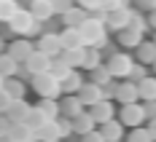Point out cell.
Wrapping results in <instances>:
<instances>
[{
  "label": "cell",
  "instance_id": "cell-20",
  "mask_svg": "<svg viewBox=\"0 0 156 142\" xmlns=\"http://www.w3.org/2000/svg\"><path fill=\"white\" fill-rule=\"evenodd\" d=\"M137 99H143V102H156V78L154 75H148V78H143L137 83Z\"/></svg>",
  "mask_w": 156,
  "mask_h": 142
},
{
  "label": "cell",
  "instance_id": "cell-18",
  "mask_svg": "<svg viewBox=\"0 0 156 142\" xmlns=\"http://www.w3.org/2000/svg\"><path fill=\"white\" fill-rule=\"evenodd\" d=\"M81 86H83V75H81L78 70H73V73L59 83V91H62L65 96H73V94H78V89H81Z\"/></svg>",
  "mask_w": 156,
  "mask_h": 142
},
{
  "label": "cell",
  "instance_id": "cell-39",
  "mask_svg": "<svg viewBox=\"0 0 156 142\" xmlns=\"http://www.w3.org/2000/svg\"><path fill=\"white\" fill-rule=\"evenodd\" d=\"M76 5V0H51V8H54V14H59L62 16L67 8H73Z\"/></svg>",
  "mask_w": 156,
  "mask_h": 142
},
{
  "label": "cell",
  "instance_id": "cell-36",
  "mask_svg": "<svg viewBox=\"0 0 156 142\" xmlns=\"http://www.w3.org/2000/svg\"><path fill=\"white\" fill-rule=\"evenodd\" d=\"M126 142H154L151 140V134H148V131H145V129H132V131H129V137H126Z\"/></svg>",
  "mask_w": 156,
  "mask_h": 142
},
{
  "label": "cell",
  "instance_id": "cell-27",
  "mask_svg": "<svg viewBox=\"0 0 156 142\" xmlns=\"http://www.w3.org/2000/svg\"><path fill=\"white\" fill-rule=\"evenodd\" d=\"M137 59H140L137 64H143V67L156 62V46L151 43V40H143L140 46H137Z\"/></svg>",
  "mask_w": 156,
  "mask_h": 142
},
{
  "label": "cell",
  "instance_id": "cell-19",
  "mask_svg": "<svg viewBox=\"0 0 156 142\" xmlns=\"http://www.w3.org/2000/svg\"><path fill=\"white\" fill-rule=\"evenodd\" d=\"M35 110L43 115V121H57L59 118V99H41Z\"/></svg>",
  "mask_w": 156,
  "mask_h": 142
},
{
  "label": "cell",
  "instance_id": "cell-23",
  "mask_svg": "<svg viewBox=\"0 0 156 142\" xmlns=\"http://www.w3.org/2000/svg\"><path fill=\"white\" fill-rule=\"evenodd\" d=\"M57 35H59L62 51H67V48H83V43H81V35H78V30H73V27H65V30L57 32Z\"/></svg>",
  "mask_w": 156,
  "mask_h": 142
},
{
  "label": "cell",
  "instance_id": "cell-43",
  "mask_svg": "<svg viewBox=\"0 0 156 142\" xmlns=\"http://www.w3.org/2000/svg\"><path fill=\"white\" fill-rule=\"evenodd\" d=\"M143 113H145V118H148V121L156 118V102H145V105H143Z\"/></svg>",
  "mask_w": 156,
  "mask_h": 142
},
{
  "label": "cell",
  "instance_id": "cell-21",
  "mask_svg": "<svg viewBox=\"0 0 156 142\" xmlns=\"http://www.w3.org/2000/svg\"><path fill=\"white\" fill-rule=\"evenodd\" d=\"M8 140L11 142H38V137H35V131L27 129L24 123H14L11 131H8Z\"/></svg>",
  "mask_w": 156,
  "mask_h": 142
},
{
  "label": "cell",
  "instance_id": "cell-4",
  "mask_svg": "<svg viewBox=\"0 0 156 142\" xmlns=\"http://www.w3.org/2000/svg\"><path fill=\"white\" fill-rule=\"evenodd\" d=\"M132 56L129 54H110V59H108V73H110V78L116 80V78H124L126 80V75H129V70H132Z\"/></svg>",
  "mask_w": 156,
  "mask_h": 142
},
{
  "label": "cell",
  "instance_id": "cell-30",
  "mask_svg": "<svg viewBox=\"0 0 156 142\" xmlns=\"http://www.w3.org/2000/svg\"><path fill=\"white\" fill-rule=\"evenodd\" d=\"M119 43H121L124 48H137V46L143 43V35L126 27V30H121V32H119Z\"/></svg>",
  "mask_w": 156,
  "mask_h": 142
},
{
  "label": "cell",
  "instance_id": "cell-10",
  "mask_svg": "<svg viewBox=\"0 0 156 142\" xmlns=\"http://www.w3.org/2000/svg\"><path fill=\"white\" fill-rule=\"evenodd\" d=\"M78 102L83 105V107H92L97 102H102V89L100 86H94V83H83L81 89H78Z\"/></svg>",
  "mask_w": 156,
  "mask_h": 142
},
{
  "label": "cell",
  "instance_id": "cell-49",
  "mask_svg": "<svg viewBox=\"0 0 156 142\" xmlns=\"http://www.w3.org/2000/svg\"><path fill=\"white\" fill-rule=\"evenodd\" d=\"M16 3H19V5H30L32 0H16Z\"/></svg>",
  "mask_w": 156,
  "mask_h": 142
},
{
  "label": "cell",
  "instance_id": "cell-2",
  "mask_svg": "<svg viewBox=\"0 0 156 142\" xmlns=\"http://www.w3.org/2000/svg\"><path fill=\"white\" fill-rule=\"evenodd\" d=\"M8 30L14 32V35H19V38H32V35H41L43 27L30 16L27 8H19V11L14 14V19L8 22Z\"/></svg>",
  "mask_w": 156,
  "mask_h": 142
},
{
  "label": "cell",
  "instance_id": "cell-44",
  "mask_svg": "<svg viewBox=\"0 0 156 142\" xmlns=\"http://www.w3.org/2000/svg\"><path fill=\"white\" fill-rule=\"evenodd\" d=\"M83 142H105V140H102V134L94 129V131H89V134H83Z\"/></svg>",
  "mask_w": 156,
  "mask_h": 142
},
{
  "label": "cell",
  "instance_id": "cell-12",
  "mask_svg": "<svg viewBox=\"0 0 156 142\" xmlns=\"http://www.w3.org/2000/svg\"><path fill=\"white\" fill-rule=\"evenodd\" d=\"M113 113H116V110H113V105H110V102H105V99L89 107V115H92V121L97 123V126H102V123L113 121Z\"/></svg>",
  "mask_w": 156,
  "mask_h": 142
},
{
  "label": "cell",
  "instance_id": "cell-28",
  "mask_svg": "<svg viewBox=\"0 0 156 142\" xmlns=\"http://www.w3.org/2000/svg\"><path fill=\"white\" fill-rule=\"evenodd\" d=\"M70 73H73V70H70V67H67V64H65L59 56H57V59H51V64H48V75L57 80V83H62V80L67 78Z\"/></svg>",
  "mask_w": 156,
  "mask_h": 142
},
{
  "label": "cell",
  "instance_id": "cell-52",
  "mask_svg": "<svg viewBox=\"0 0 156 142\" xmlns=\"http://www.w3.org/2000/svg\"><path fill=\"white\" fill-rule=\"evenodd\" d=\"M151 43H154V46H156V35H154V40H151Z\"/></svg>",
  "mask_w": 156,
  "mask_h": 142
},
{
  "label": "cell",
  "instance_id": "cell-16",
  "mask_svg": "<svg viewBox=\"0 0 156 142\" xmlns=\"http://www.w3.org/2000/svg\"><path fill=\"white\" fill-rule=\"evenodd\" d=\"M30 107H32V105H27L24 99H14V102H11V107H8V113H5V118L11 121V126H14V123H22V121H24V115L30 113Z\"/></svg>",
  "mask_w": 156,
  "mask_h": 142
},
{
  "label": "cell",
  "instance_id": "cell-8",
  "mask_svg": "<svg viewBox=\"0 0 156 142\" xmlns=\"http://www.w3.org/2000/svg\"><path fill=\"white\" fill-rule=\"evenodd\" d=\"M32 51H35V46H32L27 38H19V40H14L11 46H5V54H8L16 64H24V62H27V56H30Z\"/></svg>",
  "mask_w": 156,
  "mask_h": 142
},
{
  "label": "cell",
  "instance_id": "cell-53",
  "mask_svg": "<svg viewBox=\"0 0 156 142\" xmlns=\"http://www.w3.org/2000/svg\"><path fill=\"white\" fill-rule=\"evenodd\" d=\"M154 73H156V62H154Z\"/></svg>",
  "mask_w": 156,
  "mask_h": 142
},
{
  "label": "cell",
  "instance_id": "cell-50",
  "mask_svg": "<svg viewBox=\"0 0 156 142\" xmlns=\"http://www.w3.org/2000/svg\"><path fill=\"white\" fill-rule=\"evenodd\" d=\"M3 51H5V40L0 38V54H3Z\"/></svg>",
  "mask_w": 156,
  "mask_h": 142
},
{
  "label": "cell",
  "instance_id": "cell-22",
  "mask_svg": "<svg viewBox=\"0 0 156 142\" xmlns=\"http://www.w3.org/2000/svg\"><path fill=\"white\" fill-rule=\"evenodd\" d=\"M83 54H86V48H67L59 54V59H62L70 70H78V67H83Z\"/></svg>",
  "mask_w": 156,
  "mask_h": 142
},
{
  "label": "cell",
  "instance_id": "cell-31",
  "mask_svg": "<svg viewBox=\"0 0 156 142\" xmlns=\"http://www.w3.org/2000/svg\"><path fill=\"white\" fill-rule=\"evenodd\" d=\"M100 64H102V51L100 48H86V54H83V70L92 73L94 67H100Z\"/></svg>",
  "mask_w": 156,
  "mask_h": 142
},
{
  "label": "cell",
  "instance_id": "cell-24",
  "mask_svg": "<svg viewBox=\"0 0 156 142\" xmlns=\"http://www.w3.org/2000/svg\"><path fill=\"white\" fill-rule=\"evenodd\" d=\"M70 123H73V134H81V137H83V134H89V131H94V126H97V123L92 121V115H89L86 110L81 113V115H76Z\"/></svg>",
  "mask_w": 156,
  "mask_h": 142
},
{
  "label": "cell",
  "instance_id": "cell-7",
  "mask_svg": "<svg viewBox=\"0 0 156 142\" xmlns=\"http://www.w3.org/2000/svg\"><path fill=\"white\" fill-rule=\"evenodd\" d=\"M35 51H41V54H43V56H48V59H57V56L62 54L59 35H57V32H41V40H38Z\"/></svg>",
  "mask_w": 156,
  "mask_h": 142
},
{
  "label": "cell",
  "instance_id": "cell-34",
  "mask_svg": "<svg viewBox=\"0 0 156 142\" xmlns=\"http://www.w3.org/2000/svg\"><path fill=\"white\" fill-rule=\"evenodd\" d=\"M22 123H24V126H27V129H32V131H38V129L43 126L46 121H43V115H41V113H38V110H35V107H30V113L24 115V121H22Z\"/></svg>",
  "mask_w": 156,
  "mask_h": 142
},
{
  "label": "cell",
  "instance_id": "cell-9",
  "mask_svg": "<svg viewBox=\"0 0 156 142\" xmlns=\"http://www.w3.org/2000/svg\"><path fill=\"white\" fill-rule=\"evenodd\" d=\"M48 64H51V59L48 56H43L41 51H32L30 56H27V62L22 64L30 75H43V73H48Z\"/></svg>",
  "mask_w": 156,
  "mask_h": 142
},
{
  "label": "cell",
  "instance_id": "cell-41",
  "mask_svg": "<svg viewBox=\"0 0 156 142\" xmlns=\"http://www.w3.org/2000/svg\"><path fill=\"white\" fill-rule=\"evenodd\" d=\"M57 129H59V134H62V140H65V137H70V134H73V123H70L67 118H57Z\"/></svg>",
  "mask_w": 156,
  "mask_h": 142
},
{
  "label": "cell",
  "instance_id": "cell-45",
  "mask_svg": "<svg viewBox=\"0 0 156 142\" xmlns=\"http://www.w3.org/2000/svg\"><path fill=\"white\" fill-rule=\"evenodd\" d=\"M8 131H11V121H8L5 115H0V137H5Z\"/></svg>",
  "mask_w": 156,
  "mask_h": 142
},
{
  "label": "cell",
  "instance_id": "cell-32",
  "mask_svg": "<svg viewBox=\"0 0 156 142\" xmlns=\"http://www.w3.org/2000/svg\"><path fill=\"white\" fill-rule=\"evenodd\" d=\"M110 73H108V67H105V64H100V67H94L92 70V80H89V83H94V86H100V89H102V86H108L110 83Z\"/></svg>",
  "mask_w": 156,
  "mask_h": 142
},
{
  "label": "cell",
  "instance_id": "cell-11",
  "mask_svg": "<svg viewBox=\"0 0 156 142\" xmlns=\"http://www.w3.org/2000/svg\"><path fill=\"white\" fill-rule=\"evenodd\" d=\"M30 16L38 22V24H43V22H48L51 16H54V8H51V0H32L30 3Z\"/></svg>",
  "mask_w": 156,
  "mask_h": 142
},
{
  "label": "cell",
  "instance_id": "cell-47",
  "mask_svg": "<svg viewBox=\"0 0 156 142\" xmlns=\"http://www.w3.org/2000/svg\"><path fill=\"white\" fill-rule=\"evenodd\" d=\"M145 131H148V134H151V140L156 142V118H151V121H148V129H145Z\"/></svg>",
  "mask_w": 156,
  "mask_h": 142
},
{
  "label": "cell",
  "instance_id": "cell-6",
  "mask_svg": "<svg viewBox=\"0 0 156 142\" xmlns=\"http://www.w3.org/2000/svg\"><path fill=\"white\" fill-rule=\"evenodd\" d=\"M145 121V113H143V105H121L119 110V123L121 126H129V129H137Z\"/></svg>",
  "mask_w": 156,
  "mask_h": 142
},
{
  "label": "cell",
  "instance_id": "cell-46",
  "mask_svg": "<svg viewBox=\"0 0 156 142\" xmlns=\"http://www.w3.org/2000/svg\"><path fill=\"white\" fill-rule=\"evenodd\" d=\"M135 5H140V8H145V11L151 14V11L156 8V0H135Z\"/></svg>",
  "mask_w": 156,
  "mask_h": 142
},
{
  "label": "cell",
  "instance_id": "cell-3",
  "mask_svg": "<svg viewBox=\"0 0 156 142\" xmlns=\"http://www.w3.org/2000/svg\"><path fill=\"white\" fill-rule=\"evenodd\" d=\"M30 83H32V91L41 96V99H59V96H62L59 83L51 78L48 73H43V75H32Z\"/></svg>",
  "mask_w": 156,
  "mask_h": 142
},
{
  "label": "cell",
  "instance_id": "cell-38",
  "mask_svg": "<svg viewBox=\"0 0 156 142\" xmlns=\"http://www.w3.org/2000/svg\"><path fill=\"white\" fill-rule=\"evenodd\" d=\"M129 30H135V32H145L148 30V22H145V19H143L140 14H132V22H129Z\"/></svg>",
  "mask_w": 156,
  "mask_h": 142
},
{
  "label": "cell",
  "instance_id": "cell-15",
  "mask_svg": "<svg viewBox=\"0 0 156 142\" xmlns=\"http://www.w3.org/2000/svg\"><path fill=\"white\" fill-rule=\"evenodd\" d=\"M116 99H119L121 105H135V102H137V86L129 83V80L119 83V86H116Z\"/></svg>",
  "mask_w": 156,
  "mask_h": 142
},
{
  "label": "cell",
  "instance_id": "cell-25",
  "mask_svg": "<svg viewBox=\"0 0 156 142\" xmlns=\"http://www.w3.org/2000/svg\"><path fill=\"white\" fill-rule=\"evenodd\" d=\"M59 113H65V115H67V121H73L76 115H81V113H83V105L78 102L76 94H73V96H65L62 102H59Z\"/></svg>",
  "mask_w": 156,
  "mask_h": 142
},
{
  "label": "cell",
  "instance_id": "cell-1",
  "mask_svg": "<svg viewBox=\"0 0 156 142\" xmlns=\"http://www.w3.org/2000/svg\"><path fill=\"white\" fill-rule=\"evenodd\" d=\"M78 35H81V43L83 48H102L108 46V30H105V24L100 22V19H86L81 27H78Z\"/></svg>",
  "mask_w": 156,
  "mask_h": 142
},
{
  "label": "cell",
  "instance_id": "cell-29",
  "mask_svg": "<svg viewBox=\"0 0 156 142\" xmlns=\"http://www.w3.org/2000/svg\"><path fill=\"white\" fill-rule=\"evenodd\" d=\"M16 73H19V64L3 51V54H0V78H5V80H8V78H16Z\"/></svg>",
  "mask_w": 156,
  "mask_h": 142
},
{
  "label": "cell",
  "instance_id": "cell-37",
  "mask_svg": "<svg viewBox=\"0 0 156 142\" xmlns=\"http://www.w3.org/2000/svg\"><path fill=\"white\" fill-rule=\"evenodd\" d=\"M119 8H126V0H102V5H100V11H102V14L119 11Z\"/></svg>",
  "mask_w": 156,
  "mask_h": 142
},
{
  "label": "cell",
  "instance_id": "cell-33",
  "mask_svg": "<svg viewBox=\"0 0 156 142\" xmlns=\"http://www.w3.org/2000/svg\"><path fill=\"white\" fill-rule=\"evenodd\" d=\"M19 8H22V5H19L16 0H0V22H11Z\"/></svg>",
  "mask_w": 156,
  "mask_h": 142
},
{
  "label": "cell",
  "instance_id": "cell-5",
  "mask_svg": "<svg viewBox=\"0 0 156 142\" xmlns=\"http://www.w3.org/2000/svg\"><path fill=\"white\" fill-rule=\"evenodd\" d=\"M132 8L126 5V8H119V11H110V14H105V19H102V24H105V30H116L121 32L129 27V22H132Z\"/></svg>",
  "mask_w": 156,
  "mask_h": 142
},
{
  "label": "cell",
  "instance_id": "cell-13",
  "mask_svg": "<svg viewBox=\"0 0 156 142\" xmlns=\"http://www.w3.org/2000/svg\"><path fill=\"white\" fill-rule=\"evenodd\" d=\"M86 19H89V14H86L83 8L73 5V8H67V11L62 14V27H73V30H78Z\"/></svg>",
  "mask_w": 156,
  "mask_h": 142
},
{
  "label": "cell",
  "instance_id": "cell-14",
  "mask_svg": "<svg viewBox=\"0 0 156 142\" xmlns=\"http://www.w3.org/2000/svg\"><path fill=\"white\" fill-rule=\"evenodd\" d=\"M97 131L102 134V140H105V142H121V137H124V126H121L116 118L108 121V123H102Z\"/></svg>",
  "mask_w": 156,
  "mask_h": 142
},
{
  "label": "cell",
  "instance_id": "cell-26",
  "mask_svg": "<svg viewBox=\"0 0 156 142\" xmlns=\"http://www.w3.org/2000/svg\"><path fill=\"white\" fill-rule=\"evenodd\" d=\"M3 91L11 96V99H24L27 86H24V80H22V78H8V80H5V86H3Z\"/></svg>",
  "mask_w": 156,
  "mask_h": 142
},
{
  "label": "cell",
  "instance_id": "cell-40",
  "mask_svg": "<svg viewBox=\"0 0 156 142\" xmlns=\"http://www.w3.org/2000/svg\"><path fill=\"white\" fill-rule=\"evenodd\" d=\"M78 8H83L86 14H92V11H100V5H102V0H76Z\"/></svg>",
  "mask_w": 156,
  "mask_h": 142
},
{
  "label": "cell",
  "instance_id": "cell-35",
  "mask_svg": "<svg viewBox=\"0 0 156 142\" xmlns=\"http://www.w3.org/2000/svg\"><path fill=\"white\" fill-rule=\"evenodd\" d=\"M143 78H148V73H145V67H143V64H132V70H129V75H126V80L137 86V83H140Z\"/></svg>",
  "mask_w": 156,
  "mask_h": 142
},
{
  "label": "cell",
  "instance_id": "cell-17",
  "mask_svg": "<svg viewBox=\"0 0 156 142\" xmlns=\"http://www.w3.org/2000/svg\"><path fill=\"white\" fill-rule=\"evenodd\" d=\"M35 137H38V142H62V134L57 129V121H46L43 126L35 131Z\"/></svg>",
  "mask_w": 156,
  "mask_h": 142
},
{
  "label": "cell",
  "instance_id": "cell-51",
  "mask_svg": "<svg viewBox=\"0 0 156 142\" xmlns=\"http://www.w3.org/2000/svg\"><path fill=\"white\" fill-rule=\"evenodd\" d=\"M3 86H5V78H0V91H3Z\"/></svg>",
  "mask_w": 156,
  "mask_h": 142
},
{
  "label": "cell",
  "instance_id": "cell-42",
  "mask_svg": "<svg viewBox=\"0 0 156 142\" xmlns=\"http://www.w3.org/2000/svg\"><path fill=\"white\" fill-rule=\"evenodd\" d=\"M11 102H14L11 96L5 94V91H0V115H5V113H8V107H11Z\"/></svg>",
  "mask_w": 156,
  "mask_h": 142
},
{
  "label": "cell",
  "instance_id": "cell-48",
  "mask_svg": "<svg viewBox=\"0 0 156 142\" xmlns=\"http://www.w3.org/2000/svg\"><path fill=\"white\" fill-rule=\"evenodd\" d=\"M145 22H148V27H154V30H156V8L148 14V19H145Z\"/></svg>",
  "mask_w": 156,
  "mask_h": 142
}]
</instances>
